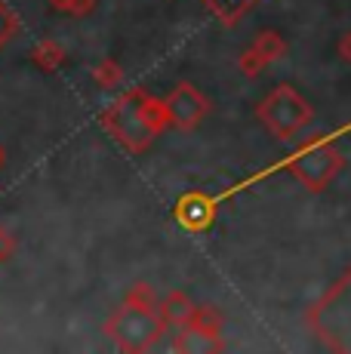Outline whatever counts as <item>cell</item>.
Returning <instances> with one entry per match:
<instances>
[{
  "label": "cell",
  "mask_w": 351,
  "mask_h": 354,
  "mask_svg": "<svg viewBox=\"0 0 351 354\" xmlns=\"http://www.w3.org/2000/svg\"><path fill=\"white\" fill-rule=\"evenodd\" d=\"M167 124H170V118H167V102H158L148 96V93H139V90H130L126 96H120L105 111V127L111 129L130 151L148 148L154 142V136Z\"/></svg>",
  "instance_id": "1"
},
{
  "label": "cell",
  "mask_w": 351,
  "mask_h": 354,
  "mask_svg": "<svg viewBox=\"0 0 351 354\" xmlns=\"http://www.w3.org/2000/svg\"><path fill=\"white\" fill-rule=\"evenodd\" d=\"M164 333H167V321L160 317L158 305H139L130 302V299H124V305L108 321V336L114 339V345L120 351L130 354L154 348Z\"/></svg>",
  "instance_id": "2"
},
{
  "label": "cell",
  "mask_w": 351,
  "mask_h": 354,
  "mask_svg": "<svg viewBox=\"0 0 351 354\" xmlns=\"http://www.w3.org/2000/svg\"><path fill=\"white\" fill-rule=\"evenodd\" d=\"M308 324L327 348L351 354V268L312 308Z\"/></svg>",
  "instance_id": "3"
},
{
  "label": "cell",
  "mask_w": 351,
  "mask_h": 354,
  "mask_svg": "<svg viewBox=\"0 0 351 354\" xmlns=\"http://www.w3.org/2000/svg\"><path fill=\"white\" fill-rule=\"evenodd\" d=\"M259 120L272 129L274 139H293L302 127L312 124V105L293 86L281 84L259 102Z\"/></svg>",
  "instance_id": "4"
},
{
  "label": "cell",
  "mask_w": 351,
  "mask_h": 354,
  "mask_svg": "<svg viewBox=\"0 0 351 354\" xmlns=\"http://www.w3.org/2000/svg\"><path fill=\"white\" fill-rule=\"evenodd\" d=\"M287 169L305 188L321 192V188H327L330 182H333V176L342 169V154L336 151L333 145L321 142V145H308V148H302L299 154H293V158L287 160Z\"/></svg>",
  "instance_id": "5"
},
{
  "label": "cell",
  "mask_w": 351,
  "mask_h": 354,
  "mask_svg": "<svg viewBox=\"0 0 351 354\" xmlns=\"http://www.w3.org/2000/svg\"><path fill=\"white\" fill-rule=\"evenodd\" d=\"M164 102H167V118L179 129H194L210 111V102L200 96V90H194L191 84H179Z\"/></svg>",
  "instance_id": "6"
},
{
  "label": "cell",
  "mask_w": 351,
  "mask_h": 354,
  "mask_svg": "<svg viewBox=\"0 0 351 354\" xmlns=\"http://www.w3.org/2000/svg\"><path fill=\"white\" fill-rule=\"evenodd\" d=\"M158 311H160V317L167 321V326H185L188 321H191V315H194V305H191V299L185 296V292H170V296L164 299V302L158 305Z\"/></svg>",
  "instance_id": "7"
},
{
  "label": "cell",
  "mask_w": 351,
  "mask_h": 354,
  "mask_svg": "<svg viewBox=\"0 0 351 354\" xmlns=\"http://www.w3.org/2000/svg\"><path fill=\"white\" fill-rule=\"evenodd\" d=\"M207 6H210V12L219 22H225V25H234L240 16L249 10V6L256 3V0H204Z\"/></svg>",
  "instance_id": "8"
},
{
  "label": "cell",
  "mask_w": 351,
  "mask_h": 354,
  "mask_svg": "<svg viewBox=\"0 0 351 354\" xmlns=\"http://www.w3.org/2000/svg\"><path fill=\"white\" fill-rule=\"evenodd\" d=\"M188 324H191L198 333L210 336V339L222 336V315L216 308H194V315H191V321Z\"/></svg>",
  "instance_id": "9"
},
{
  "label": "cell",
  "mask_w": 351,
  "mask_h": 354,
  "mask_svg": "<svg viewBox=\"0 0 351 354\" xmlns=\"http://www.w3.org/2000/svg\"><path fill=\"white\" fill-rule=\"evenodd\" d=\"M16 34H19V16L10 10V3H6V0H0V50H3V46L10 44Z\"/></svg>",
  "instance_id": "10"
},
{
  "label": "cell",
  "mask_w": 351,
  "mask_h": 354,
  "mask_svg": "<svg viewBox=\"0 0 351 354\" xmlns=\"http://www.w3.org/2000/svg\"><path fill=\"white\" fill-rule=\"evenodd\" d=\"M253 50H256V56H259L262 62L268 65L274 56H281V53H283V44H281V37H278V34H272V31H268V34H259V40H256V46H253Z\"/></svg>",
  "instance_id": "11"
},
{
  "label": "cell",
  "mask_w": 351,
  "mask_h": 354,
  "mask_svg": "<svg viewBox=\"0 0 351 354\" xmlns=\"http://www.w3.org/2000/svg\"><path fill=\"white\" fill-rule=\"evenodd\" d=\"M50 3L59 6L62 12H71V16H86L96 6V0H50Z\"/></svg>",
  "instance_id": "12"
},
{
  "label": "cell",
  "mask_w": 351,
  "mask_h": 354,
  "mask_svg": "<svg viewBox=\"0 0 351 354\" xmlns=\"http://www.w3.org/2000/svg\"><path fill=\"white\" fill-rule=\"evenodd\" d=\"M96 77H99V80H102V84H105V86H111V84H114V80H120V68H114L111 62H102V65H99V68H96Z\"/></svg>",
  "instance_id": "13"
},
{
  "label": "cell",
  "mask_w": 351,
  "mask_h": 354,
  "mask_svg": "<svg viewBox=\"0 0 351 354\" xmlns=\"http://www.w3.org/2000/svg\"><path fill=\"white\" fill-rule=\"evenodd\" d=\"M10 253H12V237L6 234L3 228H0V262H6V259H10Z\"/></svg>",
  "instance_id": "14"
},
{
  "label": "cell",
  "mask_w": 351,
  "mask_h": 354,
  "mask_svg": "<svg viewBox=\"0 0 351 354\" xmlns=\"http://www.w3.org/2000/svg\"><path fill=\"white\" fill-rule=\"evenodd\" d=\"M3 160H6V154H3V145H0V167H3Z\"/></svg>",
  "instance_id": "15"
}]
</instances>
